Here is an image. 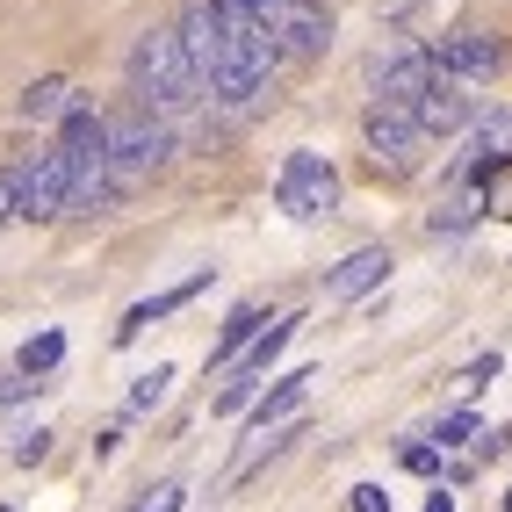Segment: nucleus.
I'll return each instance as SVG.
<instances>
[{
  "label": "nucleus",
  "mask_w": 512,
  "mask_h": 512,
  "mask_svg": "<svg viewBox=\"0 0 512 512\" xmlns=\"http://www.w3.org/2000/svg\"><path fill=\"white\" fill-rule=\"evenodd\" d=\"M130 80H138V101L159 109V116L188 109V101L202 94L195 65L181 51V29H152V37H138V51H130Z\"/></svg>",
  "instance_id": "nucleus-1"
},
{
  "label": "nucleus",
  "mask_w": 512,
  "mask_h": 512,
  "mask_svg": "<svg viewBox=\"0 0 512 512\" xmlns=\"http://www.w3.org/2000/svg\"><path fill=\"white\" fill-rule=\"evenodd\" d=\"M275 58H282L275 29H267L260 15H246V8H231V37H224V65H217L210 94L231 101V109H238V101H253L267 87V73H275Z\"/></svg>",
  "instance_id": "nucleus-2"
},
{
  "label": "nucleus",
  "mask_w": 512,
  "mask_h": 512,
  "mask_svg": "<svg viewBox=\"0 0 512 512\" xmlns=\"http://www.w3.org/2000/svg\"><path fill=\"white\" fill-rule=\"evenodd\" d=\"M166 159H174V130H166V116H152L145 101H130V109L109 116V166H116V181H145V174H159Z\"/></svg>",
  "instance_id": "nucleus-3"
},
{
  "label": "nucleus",
  "mask_w": 512,
  "mask_h": 512,
  "mask_svg": "<svg viewBox=\"0 0 512 512\" xmlns=\"http://www.w3.org/2000/svg\"><path fill=\"white\" fill-rule=\"evenodd\" d=\"M73 188H80V159L65 152V145H51V152H37V159L15 174V210H22L29 224H51V217L73 210Z\"/></svg>",
  "instance_id": "nucleus-4"
},
{
  "label": "nucleus",
  "mask_w": 512,
  "mask_h": 512,
  "mask_svg": "<svg viewBox=\"0 0 512 512\" xmlns=\"http://www.w3.org/2000/svg\"><path fill=\"white\" fill-rule=\"evenodd\" d=\"M275 202L296 217V224H318L339 210V174L325 152H289L282 159V181H275Z\"/></svg>",
  "instance_id": "nucleus-5"
},
{
  "label": "nucleus",
  "mask_w": 512,
  "mask_h": 512,
  "mask_svg": "<svg viewBox=\"0 0 512 512\" xmlns=\"http://www.w3.org/2000/svg\"><path fill=\"white\" fill-rule=\"evenodd\" d=\"M375 101H390V109H426V94L440 87V65H433V51H412V44H397L390 58L375 51Z\"/></svg>",
  "instance_id": "nucleus-6"
},
{
  "label": "nucleus",
  "mask_w": 512,
  "mask_h": 512,
  "mask_svg": "<svg viewBox=\"0 0 512 512\" xmlns=\"http://www.w3.org/2000/svg\"><path fill=\"white\" fill-rule=\"evenodd\" d=\"M224 37H231V0H188V15H181V51H188V65H195L202 87H210L217 65H224Z\"/></svg>",
  "instance_id": "nucleus-7"
},
{
  "label": "nucleus",
  "mask_w": 512,
  "mask_h": 512,
  "mask_svg": "<svg viewBox=\"0 0 512 512\" xmlns=\"http://www.w3.org/2000/svg\"><path fill=\"white\" fill-rule=\"evenodd\" d=\"M361 130H368V152H375V166H412L419 159V145H426V123H419V109H390V101H375V109L361 116Z\"/></svg>",
  "instance_id": "nucleus-8"
},
{
  "label": "nucleus",
  "mask_w": 512,
  "mask_h": 512,
  "mask_svg": "<svg viewBox=\"0 0 512 512\" xmlns=\"http://www.w3.org/2000/svg\"><path fill=\"white\" fill-rule=\"evenodd\" d=\"M289 332H296V318H267V332L246 347V361L231 368V383H224V397H217V412H238V404H253V397H260V383H267V361H275V354L289 347Z\"/></svg>",
  "instance_id": "nucleus-9"
},
{
  "label": "nucleus",
  "mask_w": 512,
  "mask_h": 512,
  "mask_svg": "<svg viewBox=\"0 0 512 512\" xmlns=\"http://www.w3.org/2000/svg\"><path fill=\"white\" fill-rule=\"evenodd\" d=\"M433 65L448 80H498L505 51H498V37H484V29H455V37L433 44Z\"/></svg>",
  "instance_id": "nucleus-10"
},
{
  "label": "nucleus",
  "mask_w": 512,
  "mask_h": 512,
  "mask_svg": "<svg viewBox=\"0 0 512 512\" xmlns=\"http://www.w3.org/2000/svg\"><path fill=\"white\" fill-rule=\"evenodd\" d=\"M267 29H275V44H282L289 58H311V51L332 44V8H325V0H282Z\"/></svg>",
  "instance_id": "nucleus-11"
},
{
  "label": "nucleus",
  "mask_w": 512,
  "mask_h": 512,
  "mask_svg": "<svg viewBox=\"0 0 512 512\" xmlns=\"http://www.w3.org/2000/svg\"><path fill=\"white\" fill-rule=\"evenodd\" d=\"M383 275H390V253L383 246H361V253H347L325 275V296L332 303H354V296H368V289H383Z\"/></svg>",
  "instance_id": "nucleus-12"
},
{
  "label": "nucleus",
  "mask_w": 512,
  "mask_h": 512,
  "mask_svg": "<svg viewBox=\"0 0 512 512\" xmlns=\"http://www.w3.org/2000/svg\"><path fill=\"white\" fill-rule=\"evenodd\" d=\"M202 289H210V267H202V275H188V282H181V289H166V296H152V303H138V311H130V318H123V325H116V347H130V339H138V332H145V325H159V318H166V311H181V303H195V296H202Z\"/></svg>",
  "instance_id": "nucleus-13"
},
{
  "label": "nucleus",
  "mask_w": 512,
  "mask_h": 512,
  "mask_svg": "<svg viewBox=\"0 0 512 512\" xmlns=\"http://www.w3.org/2000/svg\"><path fill=\"white\" fill-rule=\"evenodd\" d=\"M303 383H318L311 368H289L275 390H267L260 404H253V433H275V426H289V412H296V397H303Z\"/></svg>",
  "instance_id": "nucleus-14"
},
{
  "label": "nucleus",
  "mask_w": 512,
  "mask_h": 512,
  "mask_svg": "<svg viewBox=\"0 0 512 512\" xmlns=\"http://www.w3.org/2000/svg\"><path fill=\"white\" fill-rule=\"evenodd\" d=\"M419 123H426V130H462V123H469V94H462V87H455L448 73H440V87L426 94Z\"/></svg>",
  "instance_id": "nucleus-15"
},
{
  "label": "nucleus",
  "mask_w": 512,
  "mask_h": 512,
  "mask_svg": "<svg viewBox=\"0 0 512 512\" xmlns=\"http://www.w3.org/2000/svg\"><path fill=\"white\" fill-rule=\"evenodd\" d=\"M73 109H80V101H73V87H65V80H29V87H22V116H29V123L73 116Z\"/></svg>",
  "instance_id": "nucleus-16"
},
{
  "label": "nucleus",
  "mask_w": 512,
  "mask_h": 512,
  "mask_svg": "<svg viewBox=\"0 0 512 512\" xmlns=\"http://www.w3.org/2000/svg\"><path fill=\"white\" fill-rule=\"evenodd\" d=\"M58 354H65V339H58V332H37V339L22 347V375H44V368H58Z\"/></svg>",
  "instance_id": "nucleus-17"
},
{
  "label": "nucleus",
  "mask_w": 512,
  "mask_h": 512,
  "mask_svg": "<svg viewBox=\"0 0 512 512\" xmlns=\"http://www.w3.org/2000/svg\"><path fill=\"white\" fill-rule=\"evenodd\" d=\"M246 339H260V311H231V325H224V339H217V361H231Z\"/></svg>",
  "instance_id": "nucleus-18"
},
{
  "label": "nucleus",
  "mask_w": 512,
  "mask_h": 512,
  "mask_svg": "<svg viewBox=\"0 0 512 512\" xmlns=\"http://www.w3.org/2000/svg\"><path fill=\"white\" fill-rule=\"evenodd\" d=\"M166 383H174V368H166V361L152 375H138V383H130V412H152V404L166 397Z\"/></svg>",
  "instance_id": "nucleus-19"
},
{
  "label": "nucleus",
  "mask_w": 512,
  "mask_h": 512,
  "mask_svg": "<svg viewBox=\"0 0 512 512\" xmlns=\"http://www.w3.org/2000/svg\"><path fill=\"white\" fill-rule=\"evenodd\" d=\"M469 224H476V195H469V188L448 195V210H433V238H440V231H469Z\"/></svg>",
  "instance_id": "nucleus-20"
},
{
  "label": "nucleus",
  "mask_w": 512,
  "mask_h": 512,
  "mask_svg": "<svg viewBox=\"0 0 512 512\" xmlns=\"http://www.w3.org/2000/svg\"><path fill=\"white\" fill-rule=\"evenodd\" d=\"M476 433H484V426H476V412H448V419H440V448H469Z\"/></svg>",
  "instance_id": "nucleus-21"
},
{
  "label": "nucleus",
  "mask_w": 512,
  "mask_h": 512,
  "mask_svg": "<svg viewBox=\"0 0 512 512\" xmlns=\"http://www.w3.org/2000/svg\"><path fill=\"white\" fill-rule=\"evenodd\" d=\"M181 505H188L181 484H159V491H145V505H130V512H181Z\"/></svg>",
  "instance_id": "nucleus-22"
},
{
  "label": "nucleus",
  "mask_w": 512,
  "mask_h": 512,
  "mask_svg": "<svg viewBox=\"0 0 512 512\" xmlns=\"http://www.w3.org/2000/svg\"><path fill=\"white\" fill-rule=\"evenodd\" d=\"M44 455H51V433H44V426L15 440V462H44Z\"/></svg>",
  "instance_id": "nucleus-23"
},
{
  "label": "nucleus",
  "mask_w": 512,
  "mask_h": 512,
  "mask_svg": "<svg viewBox=\"0 0 512 512\" xmlns=\"http://www.w3.org/2000/svg\"><path fill=\"white\" fill-rule=\"evenodd\" d=\"M354 512H390V491L383 484H354Z\"/></svg>",
  "instance_id": "nucleus-24"
},
{
  "label": "nucleus",
  "mask_w": 512,
  "mask_h": 512,
  "mask_svg": "<svg viewBox=\"0 0 512 512\" xmlns=\"http://www.w3.org/2000/svg\"><path fill=\"white\" fill-rule=\"evenodd\" d=\"M505 145H512V116H491L484 123V152H505Z\"/></svg>",
  "instance_id": "nucleus-25"
},
{
  "label": "nucleus",
  "mask_w": 512,
  "mask_h": 512,
  "mask_svg": "<svg viewBox=\"0 0 512 512\" xmlns=\"http://www.w3.org/2000/svg\"><path fill=\"white\" fill-rule=\"evenodd\" d=\"M404 469H412V476H433V469H440V448H404Z\"/></svg>",
  "instance_id": "nucleus-26"
},
{
  "label": "nucleus",
  "mask_w": 512,
  "mask_h": 512,
  "mask_svg": "<svg viewBox=\"0 0 512 512\" xmlns=\"http://www.w3.org/2000/svg\"><path fill=\"white\" fill-rule=\"evenodd\" d=\"M8 217H22V210H15V174H0V224Z\"/></svg>",
  "instance_id": "nucleus-27"
},
{
  "label": "nucleus",
  "mask_w": 512,
  "mask_h": 512,
  "mask_svg": "<svg viewBox=\"0 0 512 512\" xmlns=\"http://www.w3.org/2000/svg\"><path fill=\"white\" fill-rule=\"evenodd\" d=\"M37 383H22V375H0V404H15V397H29Z\"/></svg>",
  "instance_id": "nucleus-28"
},
{
  "label": "nucleus",
  "mask_w": 512,
  "mask_h": 512,
  "mask_svg": "<svg viewBox=\"0 0 512 512\" xmlns=\"http://www.w3.org/2000/svg\"><path fill=\"white\" fill-rule=\"evenodd\" d=\"M426 512H455V498H448V491H433V498H426Z\"/></svg>",
  "instance_id": "nucleus-29"
},
{
  "label": "nucleus",
  "mask_w": 512,
  "mask_h": 512,
  "mask_svg": "<svg viewBox=\"0 0 512 512\" xmlns=\"http://www.w3.org/2000/svg\"><path fill=\"white\" fill-rule=\"evenodd\" d=\"M231 8H246V15H253V8H282V0H231Z\"/></svg>",
  "instance_id": "nucleus-30"
},
{
  "label": "nucleus",
  "mask_w": 512,
  "mask_h": 512,
  "mask_svg": "<svg viewBox=\"0 0 512 512\" xmlns=\"http://www.w3.org/2000/svg\"><path fill=\"white\" fill-rule=\"evenodd\" d=\"M505 512H512V498H505Z\"/></svg>",
  "instance_id": "nucleus-31"
}]
</instances>
